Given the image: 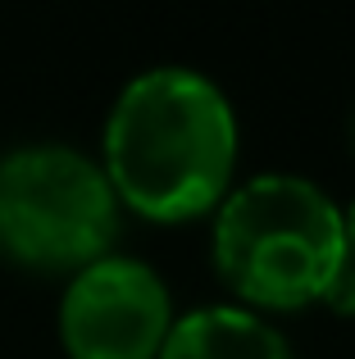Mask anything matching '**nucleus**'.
Returning a JSON list of instances; mask_svg holds the SVG:
<instances>
[{
    "label": "nucleus",
    "instance_id": "7",
    "mask_svg": "<svg viewBox=\"0 0 355 359\" xmlns=\"http://www.w3.org/2000/svg\"><path fill=\"white\" fill-rule=\"evenodd\" d=\"M342 223H347V250H351V259H355V201H351V210L342 214Z\"/></svg>",
    "mask_w": 355,
    "mask_h": 359
},
{
    "label": "nucleus",
    "instance_id": "1",
    "mask_svg": "<svg viewBox=\"0 0 355 359\" xmlns=\"http://www.w3.org/2000/svg\"><path fill=\"white\" fill-rule=\"evenodd\" d=\"M232 164L237 114L201 69L160 64L119 91L105 118V177L137 214L196 219L228 196Z\"/></svg>",
    "mask_w": 355,
    "mask_h": 359
},
{
    "label": "nucleus",
    "instance_id": "2",
    "mask_svg": "<svg viewBox=\"0 0 355 359\" xmlns=\"http://www.w3.org/2000/svg\"><path fill=\"white\" fill-rule=\"evenodd\" d=\"M347 255L337 201L301 173H255L219 201L214 264L250 305L296 309L323 300Z\"/></svg>",
    "mask_w": 355,
    "mask_h": 359
},
{
    "label": "nucleus",
    "instance_id": "3",
    "mask_svg": "<svg viewBox=\"0 0 355 359\" xmlns=\"http://www.w3.org/2000/svg\"><path fill=\"white\" fill-rule=\"evenodd\" d=\"M119 232L105 168L73 146H23L0 159V245L36 269H87Z\"/></svg>",
    "mask_w": 355,
    "mask_h": 359
},
{
    "label": "nucleus",
    "instance_id": "5",
    "mask_svg": "<svg viewBox=\"0 0 355 359\" xmlns=\"http://www.w3.org/2000/svg\"><path fill=\"white\" fill-rule=\"evenodd\" d=\"M155 359H292V346L274 323L241 305H205L173 318Z\"/></svg>",
    "mask_w": 355,
    "mask_h": 359
},
{
    "label": "nucleus",
    "instance_id": "6",
    "mask_svg": "<svg viewBox=\"0 0 355 359\" xmlns=\"http://www.w3.org/2000/svg\"><path fill=\"white\" fill-rule=\"evenodd\" d=\"M323 300H328L333 309H342V314H355V259H351V255H347V264L337 269L333 287L323 291Z\"/></svg>",
    "mask_w": 355,
    "mask_h": 359
},
{
    "label": "nucleus",
    "instance_id": "4",
    "mask_svg": "<svg viewBox=\"0 0 355 359\" xmlns=\"http://www.w3.org/2000/svg\"><path fill=\"white\" fill-rule=\"evenodd\" d=\"M169 327V282L128 255L91 259L60 300V337L73 359H155Z\"/></svg>",
    "mask_w": 355,
    "mask_h": 359
}]
</instances>
